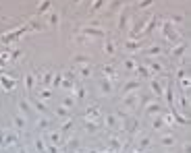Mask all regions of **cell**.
Masks as SVG:
<instances>
[{
  "mask_svg": "<svg viewBox=\"0 0 191 153\" xmlns=\"http://www.w3.org/2000/svg\"><path fill=\"white\" fill-rule=\"evenodd\" d=\"M162 33H164V38L168 39V41H177V39H179V31H177V29H175V25H172V23H168V21L162 25Z\"/></svg>",
  "mask_w": 191,
  "mask_h": 153,
  "instance_id": "1",
  "label": "cell"
},
{
  "mask_svg": "<svg viewBox=\"0 0 191 153\" xmlns=\"http://www.w3.org/2000/svg\"><path fill=\"white\" fill-rule=\"evenodd\" d=\"M125 106L127 108H137V104H139V93H125Z\"/></svg>",
  "mask_w": 191,
  "mask_h": 153,
  "instance_id": "2",
  "label": "cell"
},
{
  "mask_svg": "<svg viewBox=\"0 0 191 153\" xmlns=\"http://www.w3.org/2000/svg\"><path fill=\"white\" fill-rule=\"evenodd\" d=\"M133 91H139V81L137 79H131V81H127L123 85V95L125 93H133Z\"/></svg>",
  "mask_w": 191,
  "mask_h": 153,
  "instance_id": "3",
  "label": "cell"
},
{
  "mask_svg": "<svg viewBox=\"0 0 191 153\" xmlns=\"http://www.w3.org/2000/svg\"><path fill=\"white\" fill-rule=\"evenodd\" d=\"M162 95L166 97V104H168L170 108H175V93H172V85H170V83L164 87V93H162Z\"/></svg>",
  "mask_w": 191,
  "mask_h": 153,
  "instance_id": "4",
  "label": "cell"
},
{
  "mask_svg": "<svg viewBox=\"0 0 191 153\" xmlns=\"http://www.w3.org/2000/svg\"><path fill=\"white\" fill-rule=\"evenodd\" d=\"M0 85L6 89V91H13L15 85H17V79H6V76H0Z\"/></svg>",
  "mask_w": 191,
  "mask_h": 153,
  "instance_id": "5",
  "label": "cell"
},
{
  "mask_svg": "<svg viewBox=\"0 0 191 153\" xmlns=\"http://www.w3.org/2000/svg\"><path fill=\"white\" fill-rule=\"evenodd\" d=\"M160 110H162V106L158 102H145V112L147 114H158Z\"/></svg>",
  "mask_w": 191,
  "mask_h": 153,
  "instance_id": "6",
  "label": "cell"
},
{
  "mask_svg": "<svg viewBox=\"0 0 191 153\" xmlns=\"http://www.w3.org/2000/svg\"><path fill=\"white\" fill-rule=\"evenodd\" d=\"M85 35H94V38H104V31L102 29H96V27H85V29H81Z\"/></svg>",
  "mask_w": 191,
  "mask_h": 153,
  "instance_id": "7",
  "label": "cell"
},
{
  "mask_svg": "<svg viewBox=\"0 0 191 153\" xmlns=\"http://www.w3.org/2000/svg\"><path fill=\"white\" fill-rule=\"evenodd\" d=\"M104 52H106L110 58H114V56H116V46H114V41H106V43H104Z\"/></svg>",
  "mask_w": 191,
  "mask_h": 153,
  "instance_id": "8",
  "label": "cell"
},
{
  "mask_svg": "<svg viewBox=\"0 0 191 153\" xmlns=\"http://www.w3.org/2000/svg\"><path fill=\"white\" fill-rule=\"evenodd\" d=\"M185 52H187V43H179L177 48H172V56L175 58H181Z\"/></svg>",
  "mask_w": 191,
  "mask_h": 153,
  "instance_id": "9",
  "label": "cell"
},
{
  "mask_svg": "<svg viewBox=\"0 0 191 153\" xmlns=\"http://www.w3.org/2000/svg\"><path fill=\"white\" fill-rule=\"evenodd\" d=\"M104 75H106V79L114 81V79H116V71H114V66H112V64H106V66H104Z\"/></svg>",
  "mask_w": 191,
  "mask_h": 153,
  "instance_id": "10",
  "label": "cell"
},
{
  "mask_svg": "<svg viewBox=\"0 0 191 153\" xmlns=\"http://www.w3.org/2000/svg\"><path fill=\"white\" fill-rule=\"evenodd\" d=\"M150 87H152V91H154V93H156L158 97H160V95L164 93V87H162V85H160L158 81H150Z\"/></svg>",
  "mask_w": 191,
  "mask_h": 153,
  "instance_id": "11",
  "label": "cell"
},
{
  "mask_svg": "<svg viewBox=\"0 0 191 153\" xmlns=\"http://www.w3.org/2000/svg\"><path fill=\"white\" fill-rule=\"evenodd\" d=\"M127 23H129V13L123 10V15H121V19H118V29H127Z\"/></svg>",
  "mask_w": 191,
  "mask_h": 153,
  "instance_id": "12",
  "label": "cell"
},
{
  "mask_svg": "<svg viewBox=\"0 0 191 153\" xmlns=\"http://www.w3.org/2000/svg\"><path fill=\"white\" fill-rule=\"evenodd\" d=\"M147 66H150L154 73H164V66H162L160 62H156V60H147Z\"/></svg>",
  "mask_w": 191,
  "mask_h": 153,
  "instance_id": "13",
  "label": "cell"
},
{
  "mask_svg": "<svg viewBox=\"0 0 191 153\" xmlns=\"http://www.w3.org/2000/svg\"><path fill=\"white\" fill-rule=\"evenodd\" d=\"M147 147H150V137H141V141L137 143V151L143 153L145 149H147Z\"/></svg>",
  "mask_w": 191,
  "mask_h": 153,
  "instance_id": "14",
  "label": "cell"
},
{
  "mask_svg": "<svg viewBox=\"0 0 191 153\" xmlns=\"http://www.w3.org/2000/svg\"><path fill=\"white\" fill-rule=\"evenodd\" d=\"M100 89H102L104 93H110V91H112V81H110V79H104V81L100 83Z\"/></svg>",
  "mask_w": 191,
  "mask_h": 153,
  "instance_id": "15",
  "label": "cell"
},
{
  "mask_svg": "<svg viewBox=\"0 0 191 153\" xmlns=\"http://www.w3.org/2000/svg\"><path fill=\"white\" fill-rule=\"evenodd\" d=\"M139 48H141V46H139L137 41H133V39L125 43V50H129V52H139Z\"/></svg>",
  "mask_w": 191,
  "mask_h": 153,
  "instance_id": "16",
  "label": "cell"
},
{
  "mask_svg": "<svg viewBox=\"0 0 191 153\" xmlns=\"http://www.w3.org/2000/svg\"><path fill=\"white\" fill-rule=\"evenodd\" d=\"M160 52H162L160 46H150V48H145V54H147V56H158Z\"/></svg>",
  "mask_w": 191,
  "mask_h": 153,
  "instance_id": "17",
  "label": "cell"
},
{
  "mask_svg": "<svg viewBox=\"0 0 191 153\" xmlns=\"http://www.w3.org/2000/svg\"><path fill=\"white\" fill-rule=\"evenodd\" d=\"M162 126H164V118H162V116H156L154 122H152V128H154V130H160Z\"/></svg>",
  "mask_w": 191,
  "mask_h": 153,
  "instance_id": "18",
  "label": "cell"
},
{
  "mask_svg": "<svg viewBox=\"0 0 191 153\" xmlns=\"http://www.w3.org/2000/svg\"><path fill=\"white\" fill-rule=\"evenodd\" d=\"M160 143H162L164 147H172V145H175V137H172V135H164Z\"/></svg>",
  "mask_w": 191,
  "mask_h": 153,
  "instance_id": "19",
  "label": "cell"
},
{
  "mask_svg": "<svg viewBox=\"0 0 191 153\" xmlns=\"http://www.w3.org/2000/svg\"><path fill=\"white\" fill-rule=\"evenodd\" d=\"M104 122H106V126L114 128V126H116V116H114V114H108V116H104Z\"/></svg>",
  "mask_w": 191,
  "mask_h": 153,
  "instance_id": "20",
  "label": "cell"
},
{
  "mask_svg": "<svg viewBox=\"0 0 191 153\" xmlns=\"http://www.w3.org/2000/svg\"><path fill=\"white\" fill-rule=\"evenodd\" d=\"M127 130H129V132H135V130H137V120L127 118Z\"/></svg>",
  "mask_w": 191,
  "mask_h": 153,
  "instance_id": "21",
  "label": "cell"
},
{
  "mask_svg": "<svg viewBox=\"0 0 191 153\" xmlns=\"http://www.w3.org/2000/svg\"><path fill=\"white\" fill-rule=\"evenodd\" d=\"M50 6H52V2H50V0H44V2H42V4L38 6V13H40V15H42V13H46Z\"/></svg>",
  "mask_w": 191,
  "mask_h": 153,
  "instance_id": "22",
  "label": "cell"
},
{
  "mask_svg": "<svg viewBox=\"0 0 191 153\" xmlns=\"http://www.w3.org/2000/svg\"><path fill=\"white\" fill-rule=\"evenodd\" d=\"M135 66H137V62H135L133 58H127V60H125V68H127V71H135Z\"/></svg>",
  "mask_w": 191,
  "mask_h": 153,
  "instance_id": "23",
  "label": "cell"
},
{
  "mask_svg": "<svg viewBox=\"0 0 191 153\" xmlns=\"http://www.w3.org/2000/svg\"><path fill=\"white\" fill-rule=\"evenodd\" d=\"M31 104H33L36 110H40V112H48V108L44 106V104H40V99H31Z\"/></svg>",
  "mask_w": 191,
  "mask_h": 153,
  "instance_id": "24",
  "label": "cell"
},
{
  "mask_svg": "<svg viewBox=\"0 0 191 153\" xmlns=\"http://www.w3.org/2000/svg\"><path fill=\"white\" fill-rule=\"evenodd\" d=\"M135 71H137V73H139V75H141V76H150V71H147V68H145L143 64H139V62H137V66H135Z\"/></svg>",
  "mask_w": 191,
  "mask_h": 153,
  "instance_id": "25",
  "label": "cell"
},
{
  "mask_svg": "<svg viewBox=\"0 0 191 153\" xmlns=\"http://www.w3.org/2000/svg\"><path fill=\"white\" fill-rule=\"evenodd\" d=\"M154 2H156V0H139L137 4H139V8H141V10H145V8H150Z\"/></svg>",
  "mask_w": 191,
  "mask_h": 153,
  "instance_id": "26",
  "label": "cell"
},
{
  "mask_svg": "<svg viewBox=\"0 0 191 153\" xmlns=\"http://www.w3.org/2000/svg\"><path fill=\"white\" fill-rule=\"evenodd\" d=\"M56 116H60V118H71V114L67 112V108H64V106H60V108L56 110Z\"/></svg>",
  "mask_w": 191,
  "mask_h": 153,
  "instance_id": "27",
  "label": "cell"
},
{
  "mask_svg": "<svg viewBox=\"0 0 191 153\" xmlns=\"http://www.w3.org/2000/svg\"><path fill=\"white\" fill-rule=\"evenodd\" d=\"M98 114H100V112H98V108H87V112H85V116H87V118H98Z\"/></svg>",
  "mask_w": 191,
  "mask_h": 153,
  "instance_id": "28",
  "label": "cell"
},
{
  "mask_svg": "<svg viewBox=\"0 0 191 153\" xmlns=\"http://www.w3.org/2000/svg\"><path fill=\"white\" fill-rule=\"evenodd\" d=\"M123 6V0H114V2H110V13H114V10H118Z\"/></svg>",
  "mask_w": 191,
  "mask_h": 153,
  "instance_id": "29",
  "label": "cell"
},
{
  "mask_svg": "<svg viewBox=\"0 0 191 153\" xmlns=\"http://www.w3.org/2000/svg\"><path fill=\"white\" fill-rule=\"evenodd\" d=\"M25 85H27V91L33 89V75H27L25 76Z\"/></svg>",
  "mask_w": 191,
  "mask_h": 153,
  "instance_id": "30",
  "label": "cell"
},
{
  "mask_svg": "<svg viewBox=\"0 0 191 153\" xmlns=\"http://www.w3.org/2000/svg\"><path fill=\"white\" fill-rule=\"evenodd\" d=\"M90 73H92V68H90L87 64H83V66L79 68V75H81V76H90Z\"/></svg>",
  "mask_w": 191,
  "mask_h": 153,
  "instance_id": "31",
  "label": "cell"
},
{
  "mask_svg": "<svg viewBox=\"0 0 191 153\" xmlns=\"http://www.w3.org/2000/svg\"><path fill=\"white\" fill-rule=\"evenodd\" d=\"M102 4H104V0H94V4H92V13H98V10L102 8Z\"/></svg>",
  "mask_w": 191,
  "mask_h": 153,
  "instance_id": "32",
  "label": "cell"
},
{
  "mask_svg": "<svg viewBox=\"0 0 191 153\" xmlns=\"http://www.w3.org/2000/svg\"><path fill=\"white\" fill-rule=\"evenodd\" d=\"M179 81H181V87H183V91H189V79H187V76H181Z\"/></svg>",
  "mask_w": 191,
  "mask_h": 153,
  "instance_id": "33",
  "label": "cell"
},
{
  "mask_svg": "<svg viewBox=\"0 0 191 153\" xmlns=\"http://www.w3.org/2000/svg\"><path fill=\"white\" fill-rule=\"evenodd\" d=\"M15 126H17V128H23V126H25V118L15 116Z\"/></svg>",
  "mask_w": 191,
  "mask_h": 153,
  "instance_id": "34",
  "label": "cell"
},
{
  "mask_svg": "<svg viewBox=\"0 0 191 153\" xmlns=\"http://www.w3.org/2000/svg\"><path fill=\"white\" fill-rule=\"evenodd\" d=\"M73 60H75L77 64H87V62H90V58H85V56H75Z\"/></svg>",
  "mask_w": 191,
  "mask_h": 153,
  "instance_id": "35",
  "label": "cell"
},
{
  "mask_svg": "<svg viewBox=\"0 0 191 153\" xmlns=\"http://www.w3.org/2000/svg\"><path fill=\"white\" fill-rule=\"evenodd\" d=\"M85 126H87V130H92V132H96V130H98V124H96V122H92V120H87V124H85Z\"/></svg>",
  "mask_w": 191,
  "mask_h": 153,
  "instance_id": "36",
  "label": "cell"
},
{
  "mask_svg": "<svg viewBox=\"0 0 191 153\" xmlns=\"http://www.w3.org/2000/svg\"><path fill=\"white\" fill-rule=\"evenodd\" d=\"M50 141L58 145V143H60V135H58V132H52V135H50Z\"/></svg>",
  "mask_w": 191,
  "mask_h": 153,
  "instance_id": "37",
  "label": "cell"
},
{
  "mask_svg": "<svg viewBox=\"0 0 191 153\" xmlns=\"http://www.w3.org/2000/svg\"><path fill=\"white\" fill-rule=\"evenodd\" d=\"M118 147H121V143H118V139H112V141H110V149H112V151H116Z\"/></svg>",
  "mask_w": 191,
  "mask_h": 153,
  "instance_id": "38",
  "label": "cell"
},
{
  "mask_svg": "<svg viewBox=\"0 0 191 153\" xmlns=\"http://www.w3.org/2000/svg\"><path fill=\"white\" fill-rule=\"evenodd\" d=\"M181 21H183V17H181V15H172L168 23H181Z\"/></svg>",
  "mask_w": 191,
  "mask_h": 153,
  "instance_id": "39",
  "label": "cell"
},
{
  "mask_svg": "<svg viewBox=\"0 0 191 153\" xmlns=\"http://www.w3.org/2000/svg\"><path fill=\"white\" fill-rule=\"evenodd\" d=\"M50 25H58V15H56V13L50 15Z\"/></svg>",
  "mask_w": 191,
  "mask_h": 153,
  "instance_id": "40",
  "label": "cell"
},
{
  "mask_svg": "<svg viewBox=\"0 0 191 153\" xmlns=\"http://www.w3.org/2000/svg\"><path fill=\"white\" fill-rule=\"evenodd\" d=\"M36 149H38V151H44V141H42V139L36 141Z\"/></svg>",
  "mask_w": 191,
  "mask_h": 153,
  "instance_id": "41",
  "label": "cell"
},
{
  "mask_svg": "<svg viewBox=\"0 0 191 153\" xmlns=\"http://www.w3.org/2000/svg\"><path fill=\"white\" fill-rule=\"evenodd\" d=\"M62 106H64V108H71V106H73V97H67V99H64V104H62Z\"/></svg>",
  "mask_w": 191,
  "mask_h": 153,
  "instance_id": "42",
  "label": "cell"
},
{
  "mask_svg": "<svg viewBox=\"0 0 191 153\" xmlns=\"http://www.w3.org/2000/svg\"><path fill=\"white\" fill-rule=\"evenodd\" d=\"M38 124H40L42 128H46V126H48V124H50V122H48L46 118H42V120H38Z\"/></svg>",
  "mask_w": 191,
  "mask_h": 153,
  "instance_id": "43",
  "label": "cell"
},
{
  "mask_svg": "<svg viewBox=\"0 0 191 153\" xmlns=\"http://www.w3.org/2000/svg\"><path fill=\"white\" fill-rule=\"evenodd\" d=\"M40 95H42V97H44V99H48V97H50V91H48V89H44V91H42V93H40Z\"/></svg>",
  "mask_w": 191,
  "mask_h": 153,
  "instance_id": "44",
  "label": "cell"
},
{
  "mask_svg": "<svg viewBox=\"0 0 191 153\" xmlns=\"http://www.w3.org/2000/svg\"><path fill=\"white\" fill-rule=\"evenodd\" d=\"M19 153H27V151H25V149H19Z\"/></svg>",
  "mask_w": 191,
  "mask_h": 153,
  "instance_id": "45",
  "label": "cell"
},
{
  "mask_svg": "<svg viewBox=\"0 0 191 153\" xmlns=\"http://www.w3.org/2000/svg\"><path fill=\"white\" fill-rule=\"evenodd\" d=\"M90 153H98V151H96V149H92V151H90Z\"/></svg>",
  "mask_w": 191,
  "mask_h": 153,
  "instance_id": "46",
  "label": "cell"
},
{
  "mask_svg": "<svg viewBox=\"0 0 191 153\" xmlns=\"http://www.w3.org/2000/svg\"><path fill=\"white\" fill-rule=\"evenodd\" d=\"M2 73H4V71H2V68H0V75H2Z\"/></svg>",
  "mask_w": 191,
  "mask_h": 153,
  "instance_id": "47",
  "label": "cell"
},
{
  "mask_svg": "<svg viewBox=\"0 0 191 153\" xmlns=\"http://www.w3.org/2000/svg\"><path fill=\"white\" fill-rule=\"evenodd\" d=\"M73 2H79V0H73Z\"/></svg>",
  "mask_w": 191,
  "mask_h": 153,
  "instance_id": "48",
  "label": "cell"
},
{
  "mask_svg": "<svg viewBox=\"0 0 191 153\" xmlns=\"http://www.w3.org/2000/svg\"><path fill=\"white\" fill-rule=\"evenodd\" d=\"M133 153H139V151H133Z\"/></svg>",
  "mask_w": 191,
  "mask_h": 153,
  "instance_id": "49",
  "label": "cell"
},
{
  "mask_svg": "<svg viewBox=\"0 0 191 153\" xmlns=\"http://www.w3.org/2000/svg\"><path fill=\"white\" fill-rule=\"evenodd\" d=\"M106 153H110V151H106Z\"/></svg>",
  "mask_w": 191,
  "mask_h": 153,
  "instance_id": "50",
  "label": "cell"
}]
</instances>
